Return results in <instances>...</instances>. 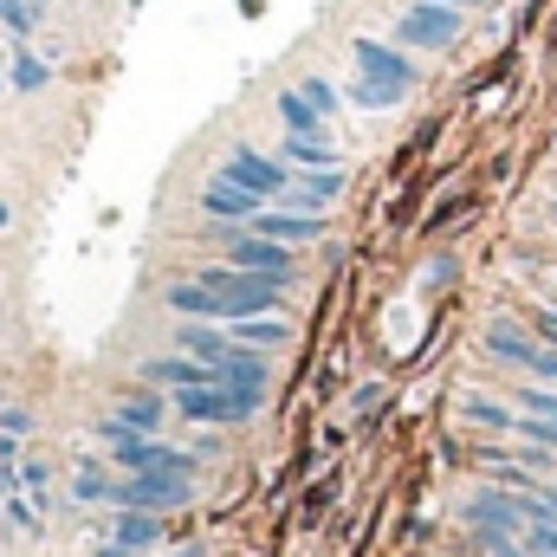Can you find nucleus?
I'll return each instance as SVG.
<instances>
[{
	"label": "nucleus",
	"mask_w": 557,
	"mask_h": 557,
	"mask_svg": "<svg viewBox=\"0 0 557 557\" xmlns=\"http://www.w3.org/2000/svg\"><path fill=\"white\" fill-rule=\"evenodd\" d=\"M247 227L267 234V240H278V247H305V240L324 234V214H311V208H260Z\"/></svg>",
	"instance_id": "9"
},
{
	"label": "nucleus",
	"mask_w": 557,
	"mask_h": 557,
	"mask_svg": "<svg viewBox=\"0 0 557 557\" xmlns=\"http://www.w3.org/2000/svg\"><path fill=\"white\" fill-rule=\"evenodd\" d=\"M545 557H557V552H545Z\"/></svg>",
	"instance_id": "34"
},
{
	"label": "nucleus",
	"mask_w": 557,
	"mask_h": 557,
	"mask_svg": "<svg viewBox=\"0 0 557 557\" xmlns=\"http://www.w3.org/2000/svg\"><path fill=\"white\" fill-rule=\"evenodd\" d=\"M350 59H357V72H370V78H383V85H396V91H416V65H409V52H396V46H383V39H370V33H357L350 39Z\"/></svg>",
	"instance_id": "8"
},
{
	"label": "nucleus",
	"mask_w": 557,
	"mask_h": 557,
	"mask_svg": "<svg viewBox=\"0 0 557 557\" xmlns=\"http://www.w3.org/2000/svg\"><path fill=\"white\" fill-rule=\"evenodd\" d=\"M188 499H195L188 473H131V480H117V506H137V512H175Z\"/></svg>",
	"instance_id": "6"
},
{
	"label": "nucleus",
	"mask_w": 557,
	"mask_h": 557,
	"mask_svg": "<svg viewBox=\"0 0 557 557\" xmlns=\"http://www.w3.org/2000/svg\"><path fill=\"white\" fill-rule=\"evenodd\" d=\"M214 383H234V389H253V396H267L273 370H267V357H253L247 344H234V350L214 363Z\"/></svg>",
	"instance_id": "13"
},
{
	"label": "nucleus",
	"mask_w": 557,
	"mask_h": 557,
	"mask_svg": "<svg viewBox=\"0 0 557 557\" xmlns=\"http://www.w3.org/2000/svg\"><path fill=\"white\" fill-rule=\"evenodd\" d=\"M221 175H227L234 188H247V195H260V201L273 208L278 195H285V182H292V162H285V156H260L253 143H234V149L221 156Z\"/></svg>",
	"instance_id": "3"
},
{
	"label": "nucleus",
	"mask_w": 557,
	"mask_h": 557,
	"mask_svg": "<svg viewBox=\"0 0 557 557\" xmlns=\"http://www.w3.org/2000/svg\"><path fill=\"white\" fill-rule=\"evenodd\" d=\"M260 208H267V201H260V195H247V188H234L227 175H214V182L201 188V214H208V221H234V227H247Z\"/></svg>",
	"instance_id": "11"
},
{
	"label": "nucleus",
	"mask_w": 557,
	"mask_h": 557,
	"mask_svg": "<svg viewBox=\"0 0 557 557\" xmlns=\"http://www.w3.org/2000/svg\"><path fill=\"white\" fill-rule=\"evenodd\" d=\"M460 519H467L473 532H506V539H525V493H512V486H480V493L460 506Z\"/></svg>",
	"instance_id": "5"
},
{
	"label": "nucleus",
	"mask_w": 557,
	"mask_h": 557,
	"mask_svg": "<svg viewBox=\"0 0 557 557\" xmlns=\"http://www.w3.org/2000/svg\"><path fill=\"white\" fill-rule=\"evenodd\" d=\"M539 337H545V344H557V311H539Z\"/></svg>",
	"instance_id": "29"
},
{
	"label": "nucleus",
	"mask_w": 557,
	"mask_h": 557,
	"mask_svg": "<svg viewBox=\"0 0 557 557\" xmlns=\"http://www.w3.org/2000/svg\"><path fill=\"white\" fill-rule=\"evenodd\" d=\"M344 195V169H298L292 182H285V208H311V214H324L331 201Z\"/></svg>",
	"instance_id": "10"
},
{
	"label": "nucleus",
	"mask_w": 557,
	"mask_h": 557,
	"mask_svg": "<svg viewBox=\"0 0 557 557\" xmlns=\"http://www.w3.org/2000/svg\"><path fill=\"white\" fill-rule=\"evenodd\" d=\"M0 91H7V78H0Z\"/></svg>",
	"instance_id": "33"
},
{
	"label": "nucleus",
	"mask_w": 557,
	"mask_h": 557,
	"mask_svg": "<svg viewBox=\"0 0 557 557\" xmlns=\"http://www.w3.org/2000/svg\"><path fill=\"white\" fill-rule=\"evenodd\" d=\"M298 91H305V98H311V111H318V117H324V124H331V117H337V104H344V98H337V85H331V78H305V85H298Z\"/></svg>",
	"instance_id": "25"
},
{
	"label": "nucleus",
	"mask_w": 557,
	"mask_h": 557,
	"mask_svg": "<svg viewBox=\"0 0 557 557\" xmlns=\"http://www.w3.org/2000/svg\"><path fill=\"white\" fill-rule=\"evenodd\" d=\"M552 221H557V195H552Z\"/></svg>",
	"instance_id": "32"
},
{
	"label": "nucleus",
	"mask_w": 557,
	"mask_h": 557,
	"mask_svg": "<svg viewBox=\"0 0 557 557\" xmlns=\"http://www.w3.org/2000/svg\"><path fill=\"white\" fill-rule=\"evenodd\" d=\"M117 421H131V428H143V434H156V428H162V396H156V389H124Z\"/></svg>",
	"instance_id": "21"
},
{
	"label": "nucleus",
	"mask_w": 557,
	"mask_h": 557,
	"mask_svg": "<svg viewBox=\"0 0 557 557\" xmlns=\"http://www.w3.org/2000/svg\"><path fill=\"white\" fill-rule=\"evenodd\" d=\"M460 416L473 421V428H493V434H512V428H519L512 409H499L493 396H460Z\"/></svg>",
	"instance_id": "23"
},
{
	"label": "nucleus",
	"mask_w": 557,
	"mask_h": 557,
	"mask_svg": "<svg viewBox=\"0 0 557 557\" xmlns=\"http://www.w3.org/2000/svg\"><path fill=\"white\" fill-rule=\"evenodd\" d=\"M278 156L292 162V169H337V149H331V137H278Z\"/></svg>",
	"instance_id": "17"
},
{
	"label": "nucleus",
	"mask_w": 557,
	"mask_h": 557,
	"mask_svg": "<svg viewBox=\"0 0 557 557\" xmlns=\"http://www.w3.org/2000/svg\"><path fill=\"white\" fill-rule=\"evenodd\" d=\"M72 499H78V506H117V480H111V473H98V467L85 460V467H78V480H72Z\"/></svg>",
	"instance_id": "22"
},
{
	"label": "nucleus",
	"mask_w": 557,
	"mask_h": 557,
	"mask_svg": "<svg viewBox=\"0 0 557 557\" xmlns=\"http://www.w3.org/2000/svg\"><path fill=\"white\" fill-rule=\"evenodd\" d=\"M519 409H525V416H557V389L525 383V389H519Z\"/></svg>",
	"instance_id": "27"
},
{
	"label": "nucleus",
	"mask_w": 557,
	"mask_h": 557,
	"mask_svg": "<svg viewBox=\"0 0 557 557\" xmlns=\"http://www.w3.org/2000/svg\"><path fill=\"white\" fill-rule=\"evenodd\" d=\"M7 85H13V91H46V85H52V65H46L39 52H26V46H20V59H13V72H7Z\"/></svg>",
	"instance_id": "24"
},
{
	"label": "nucleus",
	"mask_w": 557,
	"mask_h": 557,
	"mask_svg": "<svg viewBox=\"0 0 557 557\" xmlns=\"http://www.w3.org/2000/svg\"><path fill=\"white\" fill-rule=\"evenodd\" d=\"M20 486L46 506V486H52V473H46V460H33V454H20Z\"/></svg>",
	"instance_id": "26"
},
{
	"label": "nucleus",
	"mask_w": 557,
	"mask_h": 557,
	"mask_svg": "<svg viewBox=\"0 0 557 557\" xmlns=\"http://www.w3.org/2000/svg\"><path fill=\"white\" fill-rule=\"evenodd\" d=\"M221 240H227V267H240V273H267V278H292V247H278V240L253 234V227H227Z\"/></svg>",
	"instance_id": "7"
},
{
	"label": "nucleus",
	"mask_w": 557,
	"mask_h": 557,
	"mask_svg": "<svg viewBox=\"0 0 557 557\" xmlns=\"http://www.w3.org/2000/svg\"><path fill=\"white\" fill-rule=\"evenodd\" d=\"M227 337H234V344H247V350H253V344H260V350H278L292 331L278 324L273 311H260V318H234V324H227Z\"/></svg>",
	"instance_id": "18"
},
{
	"label": "nucleus",
	"mask_w": 557,
	"mask_h": 557,
	"mask_svg": "<svg viewBox=\"0 0 557 557\" xmlns=\"http://www.w3.org/2000/svg\"><path fill=\"white\" fill-rule=\"evenodd\" d=\"M201 285L221 298V318H260V311H278V285L285 278H267V273H240V267H208Z\"/></svg>",
	"instance_id": "1"
},
{
	"label": "nucleus",
	"mask_w": 557,
	"mask_h": 557,
	"mask_svg": "<svg viewBox=\"0 0 557 557\" xmlns=\"http://www.w3.org/2000/svg\"><path fill=\"white\" fill-rule=\"evenodd\" d=\"M0 428H7V434H26L33 416H26V409H0Z\"/></svg>",
	"instance_id": "28"
},
{
	"label": "nucleus",
	"mask_w": 557,
	"mask_h": 557,
	"mask_svg": "<svg viewBox=\"0 0 557 557\" xmlns=\"http://www.w3.org/2000/svg\"><path fill=\"white\" fill-rule=\"evenodd\" d=\"M0 227H7V201H0Z\"/></svg>",
	"instance_id": "31"
},
{
	"label": "nucleus",
	"mask_w": 557,
	"mask_h": 557,
	"mask_svg": "<svg viewBox=\"0 0 557 557\" xmlns=\"http://www.w3.org/2000/svg\"><path fill=\"white\" fill-rule=\"evenodd\" d=\"M143 383H169V389H195V383H214V370H208L201 357H188V350H175V357H149V363H143Z\"/></svg>",
	"instance_id": "12"
},
{
	"label": "nucleus",
	"mask_w": 557,
	"mask_h": 557,
	"mask_svg": "<svg viewBox=\"0 0 557 557\" xmlns=\"http://www.w3.org/2000/svg\"><path fill=\"white\" fill-rule=\"evenodd\" d=\"M486 350H493L499 363H519V370H525V363H532V350H539V337L499 318V324H486Z\"/></svg>",
	"instance_id": "16"
},
{
	"label": "nucleus",
	"mask_w": 557,
	"mask_h": 557,
	"mask_svg": "<svg viewBox=\"0 0 557 557\" xmlns=\"http://www.w3.org/2000/svg\"><path fill=\"white\" fill-rule=\"evenodd\" d=\"M175 409L188 421H214V428H227V421H247L260 409V396L253 389H234V383H195V389H175Z\"/></svg>",
	"instance_id": "4"
},
{
	"label": "nucleus",
	"mask_w": 557,
	"mask_h": 557,
	"mask_svg": "<svg viewBox=\"0 0 557 557\" xmlns=\"http://www.w3.org/2000/svg\"><path fill=\"white\" fill-rule=\"evenodd\" d=\"M278 124H285L292 137H331V124L311 111V98H305L298 85H285V91H278Z\"/></svg>",
	"instance_id": "14"
},
{
	"label": "nucleus",
	"mask_w": 557,
	"mask_h": 557,
	"mask_svg": "<svg viewBox=\"0 0 557 557\" xmlns=\"http://www.w3.org/2000/svg\"><path fill=\"white\" fill-rule=\"evenodd\" d=\"M460 33H467V13L454 0H409L403 20H396V39L416 46V52H447Z\"/></svg>",
	"instance_id": "2"
},
{
	"label": "nucleus",
	"mask_w": 557,
	"mask_h": 557,
	"mask_svg": "<svg viewBox=\"0 0 557 557\" xmlns=\"http://www.w3.org/2000/svg\"><path fill=\"white\" fill-rule=\"evenodd\" d=\"M156 539H162L156 512H137V506H124V512H117V545H124V552H149Z\"/></svg>",
	"instance_id": "20"
},
{
	"label": "nucleus",
	"mask_w": 557,
	"mask_h": 557,
	"mask_svg": "<svg viewBox=\"0 0 557 557\" xmlns=\"http://www.w3.org/2000/svg\"><path fill=\"white\" fill-rule=\"evenodd\" d=\"M403 98H409V91H396V85H383V78H370V72L350 78V104H357V111H396Z\"/></svg>",
	"instance_id": "19"
},
{
	"label": "nucleus",
	"mask_w": 557,
	"mask_h": 557,
	"mask_svg": "<svg viewBox=\"0 0 557 557\" xmlns=\"http://www.w3.org/2000/svg\"><path fill=\"white\" fill-rule=\"evenodd\" d=\"M175 350H188V357H201V363L214 370V363L234 350V337H227V331H208V318H195V324L175 331Z\"/></svg>",
	"instance_id": "15"
},
{
	"label": "nucleus",
	"mask_w": 557,
	"mask_h": 557,
	"mask_svg": "<svg viewBox=\"0 0 557 557\" xmlns=\"http://www.w3.org/2000/svg\"><path fill=\"white\" fill-rule=\"evenodd\" d=\"M454 7H460V13H467V7H480V0H454Z\"/></svg>",
	"instance_id": "30"
}]
</instances>
